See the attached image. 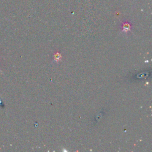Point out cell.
I'll use <instances>...</instances> for the list:
<instances>
[{
  "instance_id": "obj_1",
  "label": "cell",
  "mask_w": 152,
  "mask_h": 152,
  "mask_svg": "<svg viewBox=\"0 0 152 152\" xmlns=\"http://www.w3.org/2000/svg\"><path fill=\"white\" fill-rule=\"evenodd\" d=\"M0 71H1V70H0Z\"/></svg>"
}]
</instances>
